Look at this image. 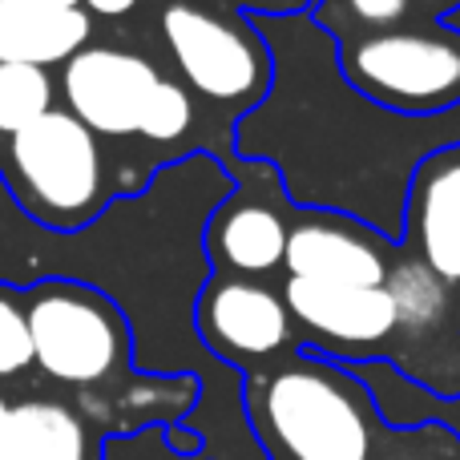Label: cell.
Wrapping results in <instances>:
<instances>
[{
    "label": "cell",
    "instance_id": "obj_12",
    "mask_svg": "<svg viewBox=\"0 0 460 460\" xmlns=\"http://www.w3.org/2000/svg\"><path fill=\"white\" fill-rule=\"evenodd\" d=\"M81 8H53L37 0H0V65H57L81 53L89 40Z\"/></svg>",
    "mask_w": 460,
    "mask_h": 460
},
{
    "label": "cell",
    "instance_id": "obj_10",
    "mask_svg": "<svg viewBox=\"0 0 460 460\" xmlns=\"http://www.w3.org/2000/svg\"><path fill=\"white\" fill-rule=\"evenodd\" d=\"M283 307L307 332L348 348H372L396 332V307L384 287H327L287 279Z\"/></svg>",
    "mask_w": 460,
    "mask_h": 460
},
{
    "label": "cell",
    "instance_id": "obj_19",
    "mask_svg": "<svg viewBox=\"0 0 460 460\" xmlns=\"http://www.w3.org/2000/svg\"><path fill=\"white\" fill-rule=\"evenodd\" d=\"M81 4H85L89 13H97V16H126L137 0H81Z\"/></svg>",
    "mask_w": 460,
    "mask_h": 460
},
{
    "label": "cell",
    "instance_id": "obj_5",
    "mask_svg": "<svg viewBox=\"0 0 460 460\" xmlns=\"http://www.w3.org/2000/svg\"><path fill=\"white\" fill-rule=\"evenodd\" d=\"M262 412L295 460H367V420L332 372L287 367L270 376Z\"/></svg>",
    "mask_w": 460,
    "mask_h": 460
},
{
    "label": "cell",
    "instance_id": "obj_16",
    "mask_svg": "<svg viewBox=\"0 0 460 460\" xmlns=\"http://www.w3.org/2000/svg\"><path fill=\"white\" fill-rule=\"evenodd\" d=\"M194 121V105H190V93H186L178 81H162L158 97H154V110L142 126V137L150 142H174L190 129Z\"/></svg>",
    "mask_w": 460,
    "mask_h": 460
},
{
    "label": "cell",
    "instance_id": "obj_1",
    "mask_svg": "<svg viewBox=\"0 0 460 460\" xmlns=\"http://www.w3.org/2000/svg\"><path fill=\"white\" fill-rule=\"evenodd\" d=\"M8 190L49 230H81L105 202L97 137L69 110H49L8 142Z\"/></svg>",
    "mask_w": 460,
    "mask_h": 460
},
{
    "label": "cell",
    "instance_id": "obj_4",
    "mask_svg": "<svg viewBox=\"0 0 460 460\" xmlns=\"http://www.w3.org/2000/svg\"><path fill=\"white\" fill-rule=\"evenodd\" d=\"M162 32L182 77L207 102L254 105L270 89V53L246 21L199 0H170L162 8Z\"/></svg>",
    "mask_w": 460,
    "mask_h": 460
},
{
    "label": "cell",
    "instance_id": "obj_14",
    "mask_svg": "<svg viewBox=\"0 0 460 460\" xmlns=\"http://www.w3.org/2000/svg\"><path fill=\"white\" fill-rule=\"evenodd\" d=\"M384 291L396 307V327H408V332L437 327L448 311V283H440L420 259H404L388 267Z\"/></svg>",
    "mask_w": 460,
    "mask_h": 460
},
{
    "label": "cell",
    "instance_id": "obj_3",
    "mask_svg": "<svg viewBox=\"0 0 460 460\" xmlns=\"http://www.w3.org/2000/svg\"><path fill=\"white\" fill-rule=\"evenodd\" d=\"M32 364L61 384H97L118 367L126 351V323L118 307L93 287L49 279L24 307Z\"/></svg>",
    "mask_w": 460,
    "mask_h": 460
},
{
    "label": "cell",
    "instance_id": "obj_21",
    "mask_svg": "<svg viewBox=\"0 0 460 460\" xmlns=\"http://www.w3.org/2000/svg\"><path fill=\"white\" fill-rule=\"evenodd\" d=\"M4 416H8V404H4V396H0V424H4Z\"/></svg>",
    "mask_w": 460,
    "mask_h": 460
},
{
    "label": "cell",
    "instance_id": "obj_17",
    "mask_svg": "<svg viewBox=\"0 0 460 460\" xmlns=\"http://www.w3.org/2000/svg\"><path fill=\"white\" fill-rule=\"evenodd\" d=\"M32 364V340L24 323V307L0 295V376H16Z\"/></svg>",
    "mask_w": 460,
    "mask_h": 460
},
{
    "label": "cell",
    "instance_id": "obj_18",
    "mask_svg": "<svg viewBox=\"0 0 460 460\" xmlns=\"http://www.w3.org/2000/svg\"><path fill=\"white\" fill-rule=\"evenodd\" d=\"M348 8L356 13V21L372 24V29H384V24L404 21L412 0H348Z\"/></svg>",
    "mask_w": 460,
    "mask_h": 460
},
{
    "label": "cell",
    "instance_id": "obj_7",
    "mask_svg": "<svg viewBox=\"0 0 460 460\" xmlns=\"http://www.w3.org/2000/svg\"><path fill=\"white\" fill-rule=\"evenodd\" d=\"M287 279L327 287H384L388 259L351 218L332 210H311L287 226L283 246Z\"/></svg>",
    "mask_w": 460,
    "mask_h": 460
},
{
    "label": "cell",
    "instance_id": "obj_11",
    "mask_svg": "<svg viewBox=\"0 0 460 460\" xmlns=\"http://www.w3.org/2000/svg\"><path fill=\"white\" fill-rule=\"evenodd\" d=\"M287 215L270 202L246 199L230 190L207 218V259L230 267L238 279L262 275V270L283 267L287 246Z\"/></svg>",
    "mask_w": 460,
    "mask_h": 460
},
{
    "label": "cell",
    "instance_id": "obj_8",
    "mask_svg": "<svg viewBox=\"0 0 460 460\" xmlns=\"http://www.w3.org/2000/svg\"><path fill=\"white\" fill-rule=\"evenodd\" d=\"M199 327L202 340L230 356H270L287 343L291 315L283 295L251 279H215L199 291Z\"/></svg>",
    "mask_w": 460,
    "mask_h": 460
},
{
    "label": "cell",
    "instance_id": "obj_22",
    "mask_svg": "<svg viewBox=\"0 0 460 460\" xmlns=\"http://www.w3.org/2000/svg\"><path fill=\"white\" fill-rule=\"evenodd\" d=\"M432 4H453V0H432Z\"/></svg>",
    "mask_w": 460,
    "mask_h": 460
},
{
    "label": "cell",
    "instance_id": "obj_23",
    "mask_svg": "<svg viewBox=\"0 0 460 460\" xmlns=\"http://www.w3.org/2000/svg\"><path fill=\"white\" fill-rule=\"evenodd\" d=\"M275 4H279V0H275Z\"/></svg>",
    "mask_w": 460,
    "mask_h": 460
},
{
    "label": "cell",
    "instance_id": "obj_6",
    "mask_svg": "<svg viewBox=\"0 0 460 460\" xmlns=\"http://www.w3.org/2000/svg\"><path fill=\"white\" fill-rule=\"evenodd\" d=\"M162 81L166 77L146 57L93 45L65 61L61 89L65 102H69V113L93 137H129L142 134Z\"/></svg>",
    "mask_w": 460,
    "mask_h": 460
},
{
    "label": "cell",
    "instance_id": "obj_15",
    "mask_svg": "<svg viewBox=\"0 0 460 460\" xmlns=\"http://www.w3.org/2000/svg\"><path fill=\"white\" fill-rule=\"evenodd\" d=\"M53 110V81L37 65H0V134H21Z\"/></svg>",
    "mask_w": 460,
    "mask_h": 460
},
{
    "label": "cell",
    "instance_id": "obj_9",
    "mask_svg": "<svg viewBox=\"0 0 460 460\" xmlns=\"http://www.w3.org/2000/svg\"><path fill=\"white\" fill-rule=\"evenodd\" d=\"M408 234L440 283H460V146L429 154L408 186Z\"/></svg>",
    "mask_w": 460,
    "mask_h": 460
},
{
    "label": "cell",
    "instance_id": "obj_13",
    "mask_svg": "<svg viewBox=\"0 0 460 460\" xmlns=\"http://www.w3.org/2000/svg\"><path fill=\"white\" fill-rule=\"evenodd\" d=\"M85 424L53 400H24L0 424V460H85Z\"/></svg>",
    "mask_w": 460,
    "mask_h": 460
},
{
    "label": "cell",
    "instance_id": "obj_2",
    "mask_svg": "<svg viewBox=\"0 0 460 460\" xmlns=\"http://www.w3.org/2000/svg\"><path fill=\"white\" fill-rule=\"evenodd\" d=\"M343 73L364 97L396 113H440L460 105V32L380 29L343 53Z\"/></svg>",
    "mask_w": 460,
    "mask_h": 460
},
{
    "label": "cell",
    "instance_id": "obj_20",
    "mask_svg": "<svg viewBox=\"0 0 460 460\" xmlns=\"http://www.w3.org/2000/svg\"><path fill=\"white\" fill-rule=\"evenodd\" d=\"M37 4H53V8H81V0H37Z\"/></svg>",
    "mask_w": 460,
    "mask_h": 460
}]
</instances>
